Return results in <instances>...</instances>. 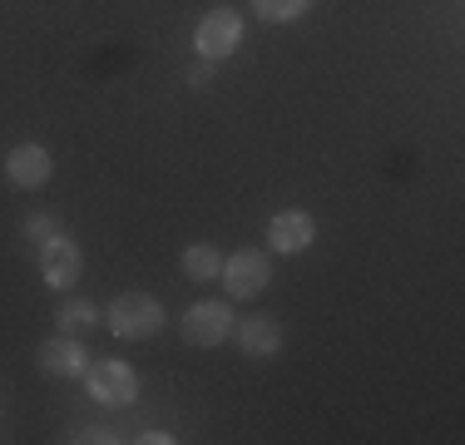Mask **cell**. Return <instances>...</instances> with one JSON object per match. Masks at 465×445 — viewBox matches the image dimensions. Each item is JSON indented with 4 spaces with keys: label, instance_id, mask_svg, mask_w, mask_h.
<instances>
[{
    "label": "cell",
    "instance_id": "obj_11",
    "mask_svg": "<svg viewBox=\"0 0 465 445\" xmlns=\"http://www.w3.org/2000/svg\"><path fill=\"white\" fill-rule=\"evenodd\" d=\"M218 272H223V252H218L213 242L183 248V277L188 282H218Z\"/></svg>",
    "mask_w": 465,
    "mask_h": 445
},
{
    "label": "cell",
    "instance_id": "obj_8",
    "mask_svg": "<svg viewBox=\"0 0 465 445\" xmlns=\"http://www.w3.org/2000/svg\"><path fill=\"white\" fill-rule=\"evenodd\" d=\"M54 173V159L45 143H15V149L5 153V178L15 188H45Z\"/></svg>",
    "mask_w": 465,
    "mask_h": 445
},
{
    "label": "cell",
    "instance_id": "obj_9",
    "mask_svg": "<svg viewBox=\"0 0 465 445\" xmlns=\"http://www.w3.org/2000/svg\"><path fill=\"white\" fill-rule=\"evenodd\" d=\"M80 267H84V258H80V242H70L64 232H60L54 242H45V248H40V277H45V282L54 287V292L74 287Z\"/></svg>",
    "mask_w": 465,
    "mask_h": 445
},
{
    "label": "cell",
    "instance_id": "obj_16",
    "mask_svg": "<svg viewBox=\"0 0 465 445\" xmlns=\"http://www.w3.org/2000/svg\"><path fill=\"white\" fill-rule=\"evenodd\" d=\"M74 440H90V445H104V440H119L114 430H84V436H74Z\"/></svg>",
    "mask_w": 465,
    "mask_h": 445
},
{
    "label": "cell",
    "instance_id": "obj_15",
    "mask_svg": "<svg viewBox=\"0 0 465 445\" xmlns=\"http://www.w3.org/2000/svg\"><path fill=\"white\" fill-rule=\"evenodd\" d=\"M208 80H213V60H198L193 70H188V84H193V89H203Z\"/></svg>",
    "mask_w": 465,
    "mask_h": 445
},
{
    "label": "cell",
    "instance_id": "obj_17",
    "mask_svg": "<svg viewBox=\"0 0 465 445\" xmlns=\"http://www.w3.org/2000/svg\"><path fill=\"white\" fill-rule=\"evenodd\" d=\"M139 440H143V445H173V436H169V430H143Z\"/></svg>",
    "mask_w": 465,
    "mask_h": 445
},
{
    "label": "cell",
    "instance_id": "obj_1",
    "mask_svg": "<svg viewBox=\"0 0 465 445\" xmlns=\"http://www.w3.org/2000/svg\"><path fill=\"white\" fill-rule=\"evenodd\" d=\"M104 321L119 341H149L163 331V302L153 292H119L114 302H109Z\"/></svg>",
    "mask_w": 465,
    "mask_h": 445
},
{
    "label": "cell",
    "instance_id": "obj_13",
    "mask_svg": "<svg viewBox=\"0 0 465 445\" xmlns=\"http://www.w3.org/2000/svg\"><path fill=\"white\" fill-rule=\"evenodd\" d=\"M312 10V0H252V15L268 20V25H292Z\"/></svg>",
    "mask_w": 465,
    "mask_h": 445
},
{
    "label": "cell",
    "instance_id": "obj_5",
    "mask_svg": "<svg viewBox=\"0 0 465 445\" xmlns=\"http://www.w3.org/2000/svg\"><path fill=\"white\" fill-rule=\"evenodd\" d=\"M84 391H90L99 406H129V400L139 396V371L129 361H90V371H84Z\"/></svg>",
    "mask_w": 465,
    "mask_h": 445
},
{
    "label": "cell",
    "instance_id": "obj_4",
    "mask_svg": "<svg viewBox=\"0 0 465 445\" xmlns=\"http://www.w3.org/2000/svg\"><path fill=\"white\" fill-rule=\"evenodd\" d=\"M232 327H238V317H232V302H193L179 317V331H183V341L188 347H203V351H213V347H223V341L232 337Z\"/></svg>",
    "mask_w": 465,
    "mask_h": 445
},
{
    "label": "cell",
    "instance_id": "obj_7",
    "mask_svg": "<svg viewBox=\"0 0 465 445\" xmlns=\"http://www.w3.org/2000/svg\"><path fill=\"white\" fill-rule=\"evenodd\" d=\"M40 371L54 376V381H80V376L90 371V351H84L80 337L60 331V337L40 341Z\"/></svg>",
    "mask_w": 465,
    "mask_h": 445
},
{
    "label": "cell",
    "instance_id": "obj_14",
    "mask_svg": "<svg viewBox=\"0 0 465 445\" xmlns=\"http://www.w3.org/2000/svg\"><path fill=\"white\" fill-rule=\"evenodd\" d=\"M25 238L35 242V248H45V242L60 238V222H54L50 213H30V218H25Z\"/></svg>",
    "mask_w": 465,
    "mask_h": 445
},
{
    "label": "cell",
    "instance_id": "obj_3",
    "mask_svg": "<svg viewBox=\"0 0 465 445\" xmlns=\"http://www.w3.org/2000/svg\"><path fill=\"white\" fill-rule=\"evenodd\" d=\"M238 44H242V15L232 5H213L203 20H198V30H193V50H198V60H228V54H238Z\"/></svg>",
    "mask_w": 465,
    "mask_h": 445
},
{
    "label": "cell",
    "instance_id": "obj_2",
    "mask_svg": "<svg viewBox=\"0 0 465 445\" xmlns=\"http://www.w3.org/2000/svg\"><path fill=\"white\" fill-rule=\"evenodd\" d=\"M268 277H272V258L262 248H238L232 258H223V272H218V282H223V292L232 302H248V297L268 292Z\"/></svg>",
    "mask_w": 465,
    "mask_h": 445
},
{
    "label": "cell",
    "instance_id": "obj_6",
    "mask_svg": "<svg viewBox=\"0 0 465 445\" xmlns=\"http://www.w3.org/2000/svg\"><path fill=\"white\" fill-rule=\"evenodd\" d=\"M317 242V218L307 213V208H282V213H272L268 222V248L282 252V258H297V252H307Z\"/></svg>",
    "mask_w": 465,
    "mask_h": 445
},
{
    "label": "cell",
    "instance_id": "obj_10",
    "mask_svg": "<svg viewBox=\"0 0 465 445\" xmlns=\"http://www.w3.org/2000/svg\"><path fill=\"white\" fill-rule=\"evenodd\" d=\"M238 347L242 356H252V361H268V356H278L282 351V321H272V317H242L238 327Z\"/></svg>",
    "mask_w": 465,
    "mask_h": 445
},
{
    "label": "cell",
    "instance_id": "obj_12",
    "mask_svg": "<svg viewBox=\"0 0 465 445\" xmlns=\"http://www.w3.org/2000/svg\"><path fill=\"white\" fill-rule=\"evenodd\" d=\"M54 321H60V331H70V337H80V331H90L99 321V307L84 302V297H64L60 307H54Z\"/></svg>",
    "mask_w": 465,
    "mask_h": 445
}]
</instances>
